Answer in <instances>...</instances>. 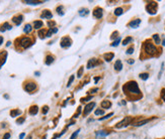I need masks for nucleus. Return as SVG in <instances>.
Segmentation results:
<instances>
[{"instance_id":"f257e3e1","label":"nucleus","mask_w":165,"mask_h":139,"mask_svg":"<svg viewBox=\"0 0 165 139\" xmlns=\"http://www.w3.org/2000/svg\"><path fill=\"white\" fill-rule=\"evenodd\" d=\"M124 92L126 94H132V95H140V89L138 87V84L135 81H131L127 83L124 86Z\"/></svg>"},{"instance_id":"f03ea898","label":"nucleus","mask_w":165,"mask_h":139,"mask_svg":"<svg viewBox=\"0 0 165 139\" xmlns=\"http://www.w3.org/2000/svg\"><path fill=\"white\" fill-rule=\"evenodd\" d=\"M144 50H145V53L150 54V56H154V54H155L156 52H157L156 46L151 42H146L145 46H144Z\"/></svg>"},{"instance_id":"7ed1b4c3","label":"nucleus","mask_w":165,"mask_h":139,"mask_svg":"<svg viewBox=\"0 0 165 139\" xmlns=\"http://www.w3.org/2000/svg\"><path fill=\"white\" fill-rule=\"evenodd\" d=\"M157 7H158V5H157V2L152 1V2H149L147 4V6H146V10H147L148 13H150V14H156Z\"/></svg>"},{"instance_id":"20e7f679","label":"nucleus","mask_w":165,"mask_h":139,"mask_svg":"<svg viewBox=\"0 0 165 139\" xmlns=\"http://www.w3.org/2000/svg\"><path fill=\"white\" fill-rule=\"evenodd\" d=\"M19 43H20V46L23 47V49H27V47L32 46V41L30 38H20Z\"/></svg>"},{"instance_id":"39448f33","label":"nucleus","mask_w":165,"mask_h":139,"mask_svg":"<svg viewBox=\"0 0 165 139\" xmlns=\"http://www.w3.org/2000/svg\"><path fill=\"white\" fill-rule=\"evenodd\" d=\"M71 45H72V39L69 38V36H65V38L61 39L60 46L63 47V49H67V47L71 46Z\"/></svg>"},{"instance_id":"423d86ee","label":"nucleus","mask_w":165,"mask_h":139,"mask_svg":"<svg viewBox=\"0 0 165 139\" xmlns=\"http://www.w3.org/2000/svg\"><path fill=\"white\" fill-rule=\"evenodd\" d=\"M132 120L133 118L132 117H126V118H124L122 121H121L118 125L116 126V128H123V127H126L127 125H129V124L132 122Z\"/></svg>"},{"instance_id":"0eeeda50","label":"nucleus","mask_w":165,"mask_h":139,"mask_svg":"<svg viewBox=\"0 0 165 139\" xmlns=\"http://www.w3.org/2000/svg\"><path fill=\"white\" fill-rule=\"evenodd\" d=\"M94 107H95V103H94V102H91V103L87 104V105L85 106V108H84L83 115H84V116H87L91 111L93 110V108H94Z\"/></svg>"},{"instance_id":"6e6552de","label":"nucleus","mask_w":165,"mask_h":139,"mask_svg":"<svg viewBox=\"0 0 165 139\" xmlns=\"http://www.w3.org/2000/svg\"><path fill=\"white\" fill-rule=\"evenodd\" d=\"M36 89V84L34 83V82H30V83H27V85L24 86V90L27 91V93H32V92H34V91Z\"/></svg>"},{"instance_id":"1a4fd4ad","label":"nucleus","mask_w":165,"mask_h":139,"mask_svg":"<svg viewBox=\"0 0 165 139\" xmlns=\"http://www.w3.org/2000/svg\"><path fill=\"white\" fill-rule=\"evenodd\" d=\"M104 15V9L100 8V7H96L94 10H93V16L95 18H97V19H100Z\"/></svg>"},{"instance_id":"9d476101","label":"nucleus","mask_w":165,"mask_h":139,"mask_svg":"<svg viewBox=\"0 0 165 139\" xmlns=\"http://www.w3.org/2000/svg\"><path fill=\"white\" fill-rule=\"evenodd\" d=\"M98 65H99V62H98L97 58H90L88 63H87V69H92Z\"/></svg>"},{"instance_id":"9b49d317","label":"nucleus","mask_w":165,"mask_h":139,"mask_svg":"<svg viewBox=\"0 0 165 139\" xmlns=\"http://www.w3.org/2000/svg\"><path fill=\"white\" fill-rule=\"evenodd\" d=\"M6 58H7V53L6 52H3L0 54V69L3 65L6 63Z\"/></svg>"},{"instance_id":"f8f14e48","label":"nucleus","mask_w":165,"mask_h":139,"mask_svg":"<svg viewBox=\"0 0 165 139\" xmlns=\"http://www.w3.org/2000/svg\"><path fill=\"white\" fill-rule=\"evenodd\" d=\"M41 17L42 18H46V19H51V18L53 17V14H52V12L50 11V10L46 9V10H44V11H43Z\"/></svg>"},{"instance_id":"ddd939ff","label":"nucleus","mask_w":165,"mask_h":139,"mask_svg":"<svg viewBox=\"0 0 165 139\" xmlns=\"http://www.w3.org/2000/svg\"><path fill=\"white\" fill-rule=\"evenodd\" d=\"M23 15H16V16H13L12 18V21L15 23V25H20L21 22H23Z\"/></svg>"},{"instance_id":"4468645a","label":"nucleus","mask_w":165,"mask_h":139,"mask_svg":"<svg viewBox=\"0 0 165 139\" xmlns=\"http://www.w3.org/2000/svg\"><path fill=\"white\" fill-rule=\"evenodd\" d=\"M140 23H141L140 19H135V20H132L129 23V26L132 27V28H137L139 25H140Z\"/></svg>"},{"instance_id":"2eb2a0df","label":"nucleus","mask_w":165,"mask_h":139,"mask_svg":"<svg viewBox=\"0 0 165 139\" xmlns=\"http://www.w3.org/2000/svg\"><path fill=\"white\" fill-rule=\"evenodd\" d=\"M25 4H30V5H40L44 3V1H35V0H23V1Z\"/></svg>"},{"instance_id":"dca6fc26","label":"nucleus","mask_w":165,"mask_h":139,"mask_svg":"<svg viewBox=\"0 0 165 139\" xmlns=\"http://www.w3.org/2000/svg\"><path fill=\"white\" fill-rule=\"evenodd\" d=\"M39 112V107L38 106H32V107L30 108V110H28V113H30V115L32 116H35L38 114Z\"/></svg>"},{"instance_id":"f3484780","label":"nucleus","mask_w":165,"mask_h":139,"mask_svg":"<svg viewBox=\"0 0 165 139\" xmlns=\"http://www.w3.org/2000/svg\"><path fill=\"white\" fill-rule=\"evenodd\" d=\"M12 28V26L10 25L8 22H5V23H3L1 25V28H0V31L1 32H4L5 30H10V29Z\"/></svg>"},{"instance_id":"a211bd4d","label":"nucleus","mask_w":165,"mask_h":139,"mask_svg":"<svg viewBox=\"0 0 165 139\" xmlns=\"http://www.w3.org/2000/svg\"><path fill=\"white\" fill-rule=\"evenodd\" d=\"M58 31V28L57 27H52V28H50L49 30L47 31V34H46V36L47 38H51L54 34H56V32Z\"/></svg>"},{"instance_id":"6ab92c4d","label":"nucleus","mask_w":165,"mask_h":139,"mask_svg":"<svg viewBox=\"0 0 165 139\" xmlns=\"http://www.w3.org/2000/svg\"><path fill=\"white\" fill-rule=\"evenodd\" d=\"M113 57H115V54H113L112 53H108V54H104V60L106 61V62H111Z\"/></svg>"},{"instance_id":"aec40b11","label":"nucleus","mask_w":165,"mask_h":139,"mask_svg":"<svg viewBox=\"0 0 165 139\" xmlns=\"http://www.w3.org/2000/svg\"><path fill=\"white\" fill-rule=\"evenodd\" d=\"M111 106H112V102H111V101L104 100V101H102V102H101V107H102V108L108 109V108H111Z\"/></svg>"},{"instance_id":"412c9836","label":"nucleus","mask_w":165,"mask_h":139,"mask_svg":"<svg viewBox=\"0 0 165 139\" xmlns=\"http://www.w3.org/2000/svg\"><path fill=\"white\" fill-rule=\"evenodd\" d=\"M122 69H123V64H122V62H121L120 60L119 61H116V64H115V70L116 71H122Z\"/></svg>"},{"instance_id":"4be33fe9","label":"nucleus","mask_w":165,"mask_h":139,"mask_svg":"<svg viewBox=\"0 0 165 139\" xmlns=\"http://www.w3.org/2000/svg\"><path fill=\"white\" fill-rule=\"evenodd\" d=\"M21 114V111L19 109H14V110L10 111V116L11 117H16V116H19Z\"/></svg>"},{"instance_id":"5701e85b","label":"nucleus","mask_w":165,"mask_h":139,"mask_svg":"<svg viewBox=\"0 0 165 139\" xmlns=\"http://www.w3.org/2000/svg\"><path fill=\"white\" fill-rule=\"evenodd\" d=\"M43 25H44L43 21H41V20H36V21H35V22H34V28H36V29H40L41 27H43Z\"/></svg>"},{"instance_id":"b1692460","label":"nucleus","mask_w":165,"mask_h":139,"mask_svg":"<svg viewBox=\"0 0 165 139\" xmlns=\"http://www.w3.org/2000/svg\"><path fill=\"white\" fill-rule=\"evenodd\" d=\"M54 62V57L53 56H47L46 57V61H45V64L47 66H50Z\"/></svg>"},{"instance_id":"393cba45","label":"nucleus","mask_w":165,"mask_h":139,"mask_svg":"<svg viewBox=\"0 0 165 139\" xmlns=\"http://www.w3.org/2000/svg\"><path fill=\"white\" fill-rule=\"evenodd\" d=\"M88 13H89V10L88 9H86V8H82V9H80V11H79V15L80 16H87L88 15Z\"/></svg>"},{"instance_id":"a878e982","label":"nucleus","mask_w":165,"mask_h":139,"mask_svg":"<svg viewBox=\"0 0 165 139\" xmlns=\"http://www.w3.org/2000/svg\"><path fill=\"white\" fill-rule=\"evenodd\" d=\"M32 30V26L31 24H25V26L23 27V31L24 34H31Z\"/></svg>"},{"instance_id":"bb28decb","label":"nucleus","mask_w":165,"mask_h":139,"mask_svg":"<svg viewBox=\"0 0 165 139\" xmlns=\"http://www.w3.org/2000/svg\"><path fill=\"white\" fill-rule=\"evenodd\" d=\"M149 121H151V119H145V120H142V121H139L137 123H134L133 125L134 126H142V125H144V124L148 123Z\"/></svg>"},{"instance_id":"cd10ccee","label":"nucleus","mask_w":165,"mask_h":139,"mask_svg":"<svg viewBox=\"0 0 165 139\" xmlns=\"http://www.w3.org/2000/svg\"><path fill=\"white\" fill-rule=\"evenodd\" d=\"M123 13H124V10H123L122 7H119V8H116V10H115V15H116V16L122 15Z\"/></svg>"},{"instance_id":"c85d7f7f","label":"nucleus","mask_w":165,"mask_h":139,"mask_svg":"<svg viewBox=\"0 0 165 139\" xmlns=\"http://www.w3.org/2000/svg\"><path fill=\"white\" fill-rule=\"evenodd\" d=\"M140 78L143 80V81H146V80H148L149 75L147 74V73H143V74H140Z\"/></svg>"},{"instance_id":"c756f323","label":"nucleus","mask_w":165,"mask_h":139,"mask_svg":"<svg viewBox=\"0 0 165 139\" xmlns=\"http://www.w3.org/2000/svg\"><path fill=\"white\" fill-rule=\"evenodd\" d=\"M153 39L155 41L156 45H159V43H160V38H159L158 34H154V35H153Z\"/></svg>"},{"instance_id":"7c9ffc66","label":"nucleus","mask_w":165,"mask_h":139,"mask_svg":"<svg viewBox=\"0 0 165 139\" xmlns=\"http://www.w3.org/2000/svg\"><path fill=\"white\" fill-rule=\"evenodd\" d=\"M63 9H64V7H63V6H59V7H58V8H57V12H58V14H60V15H64Z\"/></svg>"},{"instance_id":"2f4dec72","label":"nucleus","mask_w":165,"mask_h":139,"mask_svg":"<svg viewBox=\"0 0 165 139\" xmlns=\"http://www.w3.org/2000/svg\"><path fill=\"white\" fill-rule=\"evenodd\" d=\"M94 113H95V115H96V116H98V115H104V111L102 110V109H96Z\"/></svg>"},{"instance_id":"473e14b6","label":"nucleus","mask_w":165,"mask_h":139,"mask_svg":"<svg viewBox=\"0 0 165 139\" xmlns=\"http://www.w3.org/2000/svg\"><path fill=\"white\" fill-rule=\"evenodd\" d=\"M120 42H121V38H116V41H115V42H113L112 43V45H111V46H118Z\"/></svg>"},{"instance_id":"72a5a7b5","label":"nucleus","mask_w":165,"mask_h":139,"mask_svg":"<svg viewBox=\"0 0 165 139\" xmlns=\"http://www.w3.org/2000/svg\"><path fill=\"white\" fill-rule=\"evenodd\" d=\"M131 42H132V38H130V36H129V38H125V39H124L123 45H124V46H127L128 43Z\"/></svg>"},{"instance_id":"f704fd0d","label":"nucleus","mask_w":165,"mask_h":139,"mask_svg":"<svg viewBox=\"0 0 165 139\" xmlns=\"http://www.w3.org/2000/svg\"><path fill=\"white\" fill-rule=\"evenodd\" d=\"M43 34H47V31L45 30V29H42V30H40L39 31V35H40V38H44L45 36H44Z\"/></svg>"},{"instance_id":"c9c22d12","label":"nucleus","mask_w":165,"mask_h":139,"mask_svg":"<svg viewBox=\"0 0 165 139\" xmlns=\"http://www.w3.org/2000/svg\"><path fill=\"white\" fill-rule=\"evenodd\" d=\"M83 71H84V68H83V67H81V68H80V69H79V71H78V73H77V76H78V78H81V77H82Z\"/></svg>"},{"instance_id":"e433bc0d","label":"nucleus","mask_w":165,"mask_h":139,"mask_svg":"<svg viewBox=\"0 0 165 139\" xmlns=\"http://www.w3.org/2000/svg\"><path fill=\"white\" fill-rule=\"evenodd\" d=\"M109 132H106V131H99V132H97L96 135H100V136H105V135H108Z\"/></svg>"},{"instance_id":"4c0bfd02","label":"nucleus","mask_w":165,"mask_h":139,"mask_svg":"<svg viewBox=\"0 0 165 139\" xmlns=\"http://www.w3.org/2000/svg\"><path fill=\"white\" fill-rule=\"evenodd\" d=\"M79 131H80V129H78V130H76V131H75V132L72 134V136L70 137V139H75V138L77 137V135H78V134H79Z\"/></svg>"},{"instance_id":"58836bf2","label":"nucleus","mask_w":165,"mask_h":139,"mask_svg":"<svg viewBox=\"0 0 165 139\" xmlns=\"http://www.w3.org/2000/svg\"><path fill=\"white\" fill-rule=\"evenodd\" d=\"M112 115H113V113H111V114H108V115L104 116V117H101V118H99V120H100V121H102V120H105V119H108V118H111Z\"/></svg>"},{"instance_id":"ea45409f","label":"nucleus","mask_w":165,"mask_h":139,"mask_svg":"<svg viewBox=\"0 0 165 139\" xmlns=\"http://www.w3.org/2000/svg\"><path fill=\"white\" fill-rule=\"evenodd\" d=\"M24 118H23V117H20V118H18L17 120H16V123L17 124H23V122H24Z\"/></svg>"},{"instance_id":"a19ab883","label":"nucleus","mask_w":165,"mask_h":139,"mask_svg":"<svg viewBox=\"0 0 165 139\" xmlns=\"http://www.w3.org/2000/svg\"><path fill=\"white\" fill-rule=\"evenodd\" d=\"M73 81H74V76H71V78L69 79L68 81V84H67V87H70V85L73 83Z\"/></svg>"},{"instance_id":"79ce46f5","label":"nucleus","mask_w":165,"mask_h":139,"mask_svg":"<svg viewBox=\"0 0 165 139\" xmlns=\"http://www.w3.org/2000/svg\"><path fill=\"white\" fill-rule=\"evenodd\" d=\"M92 99V96H88V97H86V98H82L81 99V102H87V101H89V100H91Z\"/></svg>"},{"instance_id":"37998d69","label":"nucleus","mask_w":165,"mask_h":139,"mask_svg":"<svg viewBox=\"0 0 165 139\" xmlns=\"http://www.w3.org/2000/svg\"><path fill=\"white\" fill-rule=\"evenodd\" d=\"M48 111H49V107H48V106H45V107L43 108V114H47Z\"/></svg>"},{"instance_id":"c03bdc74","label":"nucleus","mask_w":165,"mask_h":139,"mask_svg":"<svg viewBox=\"0 0 165 139\" xmlns=\"http://www.w3.org/2000/svg\"><path fill=\"white\" fill-rule=\"evenodd\" d=\"M97 91H98V88H94V89H92V90L89 91L88 94H90V95H91V94H94V93H96Z\"/></svg>"},{"instance_id":"a18cd8bd","label":"nucleus","mask_w":165,"mask_h":139,"mask_svg":"<svg viewBox=\"0 0 165 139\" xmlns=\"http://www.w3.org/2000/svg\"><path fill=\"white\" fill-rule=\"evenodd\" d=\"M133 53H134V47H130V49L127 50V54H132Z\"/></svg>"},{"instance_id":"49530a36","label":"nucleus","mask_w":165,"mask_h":139,"mask_svg":"<svg viewBox=\"0 0 165 139\" xmlns=\"http://www.w3.org/2000/svg\"><path fill=\"white\" fill-rule=\"evenodd\" d=\"M48 25H49V26L52 28V26L54 27V25H55V21H49V22H48Z\"/></svg>"},{"instance_id":"de8ad7c7","label":"nucleus","mask_w":165,"mask_h":139,"mask_svg":"<svg viewBox=\"0 0 165 139\" xmlns=\"http://www.w3.org/2000/svg\"><path fill=\"white\" fill-rule=\"evenodd\" d=\"M80 112H81V107H79L78 108V110H77V112H76V114H75V118H76V117H78V115L80 114Z\"/></svg>"},{"instance_id":"09e8293b","label":"nucleus","mask_w":165,"mask_h":139,"mask_svg":"<svg viewBox=\"0 0 165 139\" xmlns=\"http://www.w3.org/2000/svg\"><path fill=\"white\" fill-rule=\"evenodd\" d=\"M10 138V133H6L4 136H3L2 139H9Z\"/></svg>"},{"instance_id":"8fccbe9b","label":"nucleus","mask_w":165,"mask_h":139,"mask_svg":"<svg viewBox=\"0 0 165 139\" xmlns=\"http://www.w3.org/2000/svg\"><path fill=\"white\" fill-rule=\"evenodd\" d=\"M135 63V61L133 60V58H130V60H128V64H130V65H133Z\"/></svg>"},{"instance_id":"3c124183","label":"nucleus","mask_w":165,"mask_h":139,"mask_svg":"<svg viewBox=\"0 0 165 139\" xmlns=\"http://www.w3.org/2000/svg\"><path fill=\"white\" fill-rule=\"evenodd\" d=\"M24 136H25V134H24V133H21V134L19 135V139H23Z\"/></svg>"},{"instance_id":"603ef678","label":"nucleus","mask_w":165,"mask_h":139,"mask_svg":"<svg viewBox=\"0 0 165 139\" xmlns=\"http://www.w3.org/2000/svg\"><path fill=\"white\" fill-rule=\"evenodd\" d=\"M2 43H3V38L2 36H0V46H1Z\"/></svg>"},{"instance_id":"864d4df0","label":"nucleus","mask_w":165,"mask_h":139,"mask_svg":"<svg viewBox=\"0 0 165 139\" xmlns=\"http://www.w3.org/2000/svg\"><path fill=\"white\" fill-rule=\"evenodd\" d=\"M35 75H36V76H40V75H41V73H40V72H36Z\"/></svg>"},{"instance_id":"5fc2aeb1","label":"nucleus","mask_w":165,"mask_h":139,"mask_svg":"<svg viewBox=\"0 0 165 139\" xmlns=\"http://www.w3.org/2000/svg\"><path fill=\"white\" fill-rule=\"evenodd\" d=\"M99 79H100L99 77H97V78H95V79H94V81H95V82H97V81H98V80H99Z\"/></svg>"},{"instance_id":"6e6d98bb","label":"nucleus","mask_w":165,"mask_h":139,"mask_svg":"<svg viewBox=\"0 0 165 139\" xmlns=\"http://www.w3.org/2000/svg\"><path fill=\"white\" fill-rule=\"evenodd\" d=\"M162 98H163V100L165 101V92H164V93L162 94Z\"/></svg>"},{"instance_id":"4d7b16f0","label":"nucleus","mask_w":165,"mask_h":139,"mask_svg":"<svg viewBox=\"0 0 165 139\" xmlns=\"http://www.w3.org/2000/svg\"><path fill=\"white\" fill-rule=\"evenodd\" d=\"M4 98H6V99H9V96H8V95H4Z\"/></svg>"},{"instance_id":"13d9d810","label":"nucleus","mask_w":165,"mask_h":139,"mask_svg":"<svg viewBox=\"0 0 165 139\" xmlns=\"http://www.w3.org/2000/svg\"><path fill=\"white\" fill-rule=\"evenodd\" d=\"M27 139H32V136H28V137H27Z\"/></svg>"}]
</instances>
